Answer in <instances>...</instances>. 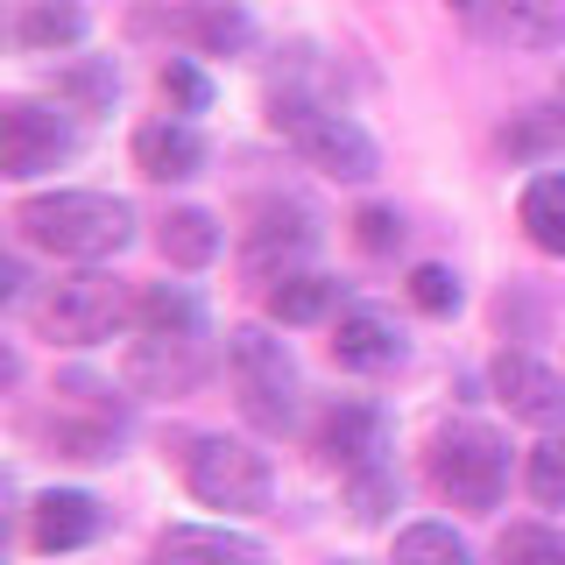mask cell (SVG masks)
<instances>
[{
	"label": "cell",
	"mask_w": 565,
	"mask_h": 565,
	"mask_svg": "<svg viewBox=\"0 0 565 565\" xmlns=\"http://www.w3.org/2000/svg\"><path fill=\"white\" fill-rule=\"evenodd\" d=\"M14 226L29 247L57 262H106L135 241V212L114 191H43V199L14 205Z\"/></svg>",
	"instance_id": "1"
},
{
	"label": "cell",
	"mask_w": 565,
	"mask_h": 565,
	"mask_svg": "<svg viewBox=\"0 0 565 565\" xmlns=\"http://www.w3.org/2000/svg\"><path fill=\"white\" fill-rule=\"evenodd\" d=\"M424 473H431V488L446 494L452 509L488 516V509L502 502V488H509V446H502V431H488V424L452 417V424H438V431H431Z\"/></svg>",
	"instance_id": "2"
},
{
	"label": "cell",
	"mask_w": 565,
	"mask_h": 565,
	"mask_svg": "<svg viewBox=\"0 0 565 565\" xmlns=\"http://www.w3.org/2000/svg\"><path fill=\"white\" fill-rule=\"evenodd\" d=\"M128 318H135V297H128V282L106 276V269L57 276L29 305V326L43 332V340H57V347H99V340H114Z\"/></svg>",
	"instance_id": "3"
},
{
	"label": "cell",
	"mask_w": 565,
	"mask_h": 565,
	"mask_svg": "<svg viewBox=\"0 0 565 565\" xmlns=\"http://www.w3.org/2000/svg\"><path fill=\"white\" fill-rule=\"evenodd\" d=\"M226 382H234V403L255 431H290L297 417V361L276 332L262 326H234L226 332Z\"/></svg>",
	"instance_id": "4"
},
{
	"label": "cell",
	"mask_w": 565,
	"mask_h": 565,
	"mask_svg": "<svg viewBox=\"0 0 565 565\" xmlns=\"http://www.w3.org/2000/svg\"><path fill=\"white\" fill-rule=\"evenodd\" d=\"M269 120H276V135L290 141L311 170L340 177V184H367V177L382 170L375 135H367L353 114H332V106H311V99H276Z\"/></svg>",
	"instance_id": "5"
},
{
	"label": "cell",
	"mask_w": 565,
	"mask_h": 565,
	"mask_svg": "<svg viewBox=\"0 0 565 565\" xmlns=\"http://www.w3.org/2000/svg\"><path fill=\"white\" fill-rule=\"evenodd\" d=\"M184 488L199 494L205 509L255 516V509H269L276 473H269V459L247 446V438H199V446L184 452Z\"/></svg>",
	"instance_id": "6"
},
{
	"label": "cell",
	"mask_w": 565,
	"mask_h": 565,
	"mask_svg": "<svg viewBox=\"0 0 565 565\" xmlns=\"http://www.w3.org/2000/svg\"><path fill=\"white\" fill-rule=\"evenodd\" d=\"M71 149H78V128H71L57 106H43V99H8L0 106V170H8L14 184L71 163Z\"/></svg>",
	"instance_id": "7"
},
{
	"label": "cell",
	"mask_w": 565,
	"mask_h": 565,
	"mask_svg": "<svg viewBox=\"0 0 565 565\" xmlns=\"http://www.w3.org/2000/svg\"><path fill=\"white\" fill-rule=\"evenodd\" d=\"M205 375V332H141L128 347V388L141 396H184Z\"/></svg>",
	"instance_id": "8"
},
{
	"label": "cell",
	"mask_w": 565,
	"mask_h": 565,
	"mask_svg": "<svg viewBox=\"0 0 565 565\" xmlns=\"http://www.w3.org/2000/svg\"><path fill=\"white\" fill-rule=\"evenodd\" d=\"M255 220H262V226H247V241H241L247 276H255V282H282V276H297V255L311 247V220H305V205H262Z\"/></svg>",
	"instance_id": "9"
},
{
	"label": "cell",
	"mask_w": 565,
	"mask_h": 565,
	"mask_svg": "<svg viewBox=\"0 0 565 565\" xmlns=\"http://www.w3.org/2000/svg\"><path fill=\"white\" fill-rule=\"evenodd\" d=\"M494 396L509 403V417L537 424V431H558L565 424V375H552V367L530 361V353H502V361H494Z\"/></svg>",
	"instance_id": "10"
},
{
	"label": "cell",
	"mask_w": 565,
	"mask_h": 565,
	"mask_svg": "<svg viewBox=\"0 0 565 565\" xmlns=\"http://www.w3.org/2000/svg\"><path fill=\"white\" fill-rule=\"evenodd\" d=\"M135 170L156 177V184H184V177L205 170V135L184 114L149 120V128H135Z\"/></svg>",
	"instance_id": "11"
},
{
	"label": "cell",
	"mask_w": 565,
	"mask_h": 565,
	"mask_svg": "<svg viewBox=\"0 0 565 565\" xmlns=\"http://www.w3.org/2000/svg\"><path fill=\"white\" fill-rule=\"evenodd\" d=\"M332 361L353 367V375H388V367L403 361L396 318H382V311H367V305L340 311V326H332Z\"/></svg>",
	"instance_id": "12"
},
{
	"label": "cell",
	"mask_w": 565,
	"mask_h": 565,
	"mask_svg": "<svg viewBox=\"0 0 565 565\" xmlns=\"http://www.w3.org/2000/svg\"><path fill=\"white\" fill-rule=\"evenodd\" d=\"M473 14L509 50H558L565 43V0H481Z\"/></svg>",
	"instance_id": "13"
},
{
	"label": "cell",
	"mask_w": 565,
	"mask_h": 565,
	"mask_svg": "<svg viewBox=\"0 0 565 565\" xmlns=\"http://www.w3.org/2000/svg\"><path fill=\"white\" fill-rule=\"evenodd\" d=\"M318 452H326L340 473L382 467V452H388V424H382V411H367V403H340V411L326 417V431H318Z\"/></svg>",
	"instance_id": "14"
},
{
	"label": "cell",
	"mask_w": 565,
	"mask_h": 565,
	"mask_svg": "<svg viewBox=\"0 0 565 565\" xmlns=\"http://www.w3.org/2000/svg\"><path fill=\"white\" fill-rule=\"evenodd\" d=\"M29 537H35V552H78V544H93L99 537V502L93 494H78V488H50L43 502H35V516H29Z\"/></svg>",
	"instance_id": "15"
},
{
	"label": "cell",
	"mask_w": 565,
	"mask_h": 565,
	"mask_svg": "<svg viewBox=\"0 0 565 565\" xmlns=\"http://www.w3.org/2000/svg\"><path fill=\"white\" fill-rule=\"evenodd\" d=\"M156 565H269L255 537H241V530H205V523H184L170 530L163 544H156Z\"/></svg>",
	"instance_id": "16"
},
{
	"label": "cell",
	"mask_w": 565,
	"mask_h": 565,
	"mask_svg": "<svg viewBox=\"0 0 565 565\" xmlns=\"http://www.w3.org/2000/svg\"><path fill=\"white\" fill-rule=\"evenodd\" d=\"M516 220H523L530 247H544V255H558V262H565V170L530 177V184H523V205H516Z\"/></svg>",
	"instance_id": "17"
},
{
	"label": "cell",
	"mask_w": 565,
	"mask_h": 565,
	"mask_svg": "<svg viewBox=\"0 0 565 565\" xmlns=\"http://www.w3.org/2000/svg\"><path fill=\"white\" fill-rule=\"evenodd\" d=\"M156 247H163L170 269H205L212 255H220V220L199 205H177L163 226H156Z\"/></svg>",
	"instance_id": "18"
},
{
	"label": "cell",
	"mask_w": 565,
	"mask_h": 565,
	"mask_svg": "<svg viewBox=\"0 0 565 565\" xmlns=\"http://www.w3.org/2000/svg\"><path fill=\"white\" fill-rule=\"evenodd\" d=\"M332 305H340V282L318 276V269H297V276L269 282V318H282V326H318Z\"/></svg>",
	"instance_id": "19"
},
{
	"label": "cell",
	"mask_w": 565,
	"mask_h": 565,
	"mask_svg": "<svg viewBox=\"0 0 565 565\" xmlns=\"http://www.w3.org/2000/svg\"><path fill=\"white\" fill-rule=\"evenodd\" d=\"M135 318H141V332H205V305L191 282H149Z\"/></svg>",
	"instance_id": "20"
},
{
	"label": "cell",
	"mask_w": 565,
	"mask_h": 565,
	"mask_svg": "<svg viewBox=\"0 0 565 565\" xmlns=\"http://www.w3.org/2000/svg\"><path fill=\"white\" fill-rule=\"evenodd\" d=\"M85 35V8L78 0H29V14L14 22V43L22 50H64Z\"/></svg>",
	"instance_id": "21"
},
{
	"label": "cell",
	"mask_w": 565,
	"mask_h": 565,
	"mask_svg": "<svg viewBox=\"0 0 565 565\" xmlns=\"http://www.w3.org/2000/svg\"><path fill=\"white\" fill-rule=\"evenodd\" d=\"M184 35L205 43V50H220V57H241V50L255 43V22H247L241 8H226V0H205V14H191Z\"/></svg>",
	"instance_id": "22"
},
{
	"label": "cell",
	"mask_w": 565,
	"mask_h": 565,
	"mask_svg": "<svg viewBox=\"0 0 565 565\" xmlns=\"http://www.w3.org/2000/svg\"><path fill=\"white\" fill-rule=\"evenodd\" d=\"M396 565H467V544L452 537V523H411L396 530Z\"/></svg>",
	"instance_id": "23"
},
{
	"label": "cell",
	"mask_w": 565,
	"mask_h": 565,
	"mask_svg": "<svg viewBox=\"0 0 565 565\" xmlns=\"http://www.w3.org/2000/svg\"><path fill=\"white\" fill-rule=\"evenodd\" d=\"M494 558L502 565H565V537L544 523H509L502 544H494Z\"/></svg>",
	"instance_id": "24"
},
{
	"label": "cell",
	"mask_w": 565,
	"mask_h": 565,
	"mask_svg": "<svg viewBox=\"0 0 565 565\" xmlns=\"http://www.w3.org/2000/svg\"><path fill=\"white\" fill-rule=\"evenodd\" d=\"M156 85H163V106H170V114H205V106H212V78H205V71L199 64H184V57H170L163 64V78H156Z\"/></svg>",
	"instance_id": "25"
},
{
	"label": "cell",
	"mask_w": 565,
	"mask_h": 565,
	"mask_svg": "<svg viewBox=\"0 0 565 565\" xmlns=\"http://www.w3.org/2000/svg\"><path fill=\"white\" fill-rule=\"evenodd\" d=\"M411 305L431 311V318H452L459 311V276L446 269V262H424V269H411Z\"/></svg>",
	"instance_id": "26"
},
{
	"label": "cell",
	"mask_w": 565,
	"mask_h": 565,
	"mask_svg": "<svg viewBox=\"0 0 565 565\" xmlns=\"http://www.w3.org/2000/svg\"><path fill=\"white\" fill-rule=\"evenodd\" d=\"M530 494H537L544 509L565 502V438H544V446L530 452Z\"/></svg>",
	"instance_id": "27"
},
{
	"label": "cell",
	"mask_w": 565,
	"mask_h": 565,
	"mask_svg": "<svg viewBox=\"0 0 565 565\" xmlns=\"http://www.w3.org/2000/svg\"><path fill=\"white\" fill-rule=\"evenodd\" d=\"M347 488H353V516H361V523H382L388 509H396V481H388V467L347 473Z\"/></svg>",
	"instance_id": "28"
},
{
	"label": "cell",
	"mask_w": 565,
	"mask_h": 565,
	"mask_svg": "<svg viewBox=\"0 0 565 565\" xmlns=\"http://www.w3.org/2000/svg\"><path fill=\"white\" fill-rule=\"evenodd\" d=\"M353 241H361L367 255H388V247H403V220L388 205H361L353 212Z\"/></svg>",
	"instance_id": "29"
},
{
	"label": "cell",
	"mask_w": 565,
	"mask_h": 565,
	"mask_svg": "<svg viewBox=\"0 0 565 565\" xmlns=\"http://www.w3.org/2000/svg\"><path fill=\"white\" fill-rule=\"evenodd\" d=\"M57 93H64V99H78V106H106V99H114V64L64 71V78H57Z\"/></svg>",
	"instance_id": "30"
},
{
	"label": "cell",
	"mask_w": 565,
	"mask_h": 565,
	"mask_svg": "<svg viewBox=\"0 0 565 565\" xmlns=\"http://www.w3.org/2000/svg\"><path fill=\"white\" fill-rule=\"evenodd\" d=\"M537 141H565V128H558V120H530V128H516V135H509V149H516V156H530Z\"/></svg>",
	"instance_id": "31"
},
{
	"label": "cell",
	"mask_w": 565,
	"mask_h": 565,
	"mask_svg": "<svg viewBox=\"0 0 565 565\" xmlns=\"http://www.w3.org/2000/svg\"><path fill=\"white\" fill-rule=\"evenodd\" d=\"M452 8H481V0H452Z\"/></svg>",
	"instance_id": "32"
}]
</instances>
